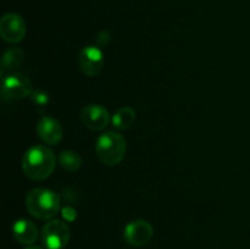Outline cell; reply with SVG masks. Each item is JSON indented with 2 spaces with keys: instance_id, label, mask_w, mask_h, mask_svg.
Instances as JSON below:
<instances>
[{
  "instance_id": "14",
  "label": "cell",
  "mask_w": 250,
  "mask_h": 249,
  "mask_svg": "<svg viewBox=\"0 0 250 249\" xmlns=\"http://www.w3.org/2000/svg\"><path fill=\"white\" fill-rule=\"evenodd\" d=\"M59 163L66 171L75 172L82 166V158L73 150H62L59 156Z\"/></svg>"
},
{
  "instance_id": "7",
  "label": "cell",
  "mask_w": 250,
  "mask_h": 249,
  "mask_svg": "<svg viewBox=\"0 0 250 249\" xmlns=\"http://www.w3.org/2000/svg\"><path fill=\"white\" fill-rule=\"evenodd\" d=\"M124 237L129 246L143 247L150 242L153 227L146 220H134L125 227Z\"/></svg>"
},
{
  "instance_id": "5",
  "label": "cell",
  "mask_w": 250,
  "mask_h": 249,
  "mask_svg": "<svg viewBox=\"0 0 250 249\" xmlns=\"http://www.w3.org/2000/svg\"><path fill=\"white\" fill-rule=\"evenodd\" d=\"M70 241V228L61 220H53L44 226L42 242L46 249H62Z\"/></svg>"
},
{
  "instance_id": "11",
  "label": "cell",
  "mask_w": 250,
  "mask_h": 249,
  "mask_svg": "<svg viewBox=\"0 0 250 249\" xmlns=\"http://www.w3.org/2000/svg\"><path fill=\"white\" fill-rule=\"evenodd\" d=\"M12 233L15 239L21 244H33L38 239V228L33 222L28 220H19L14 224Z\"/></svg>"
},
{
  "instance_id": "4",
  "label": "cell",
  "mask_w": 250,
  "mask_h": 249,
  "mask_svg": "<svg viewBox=\"0 0 250 249\" xmlns=\"http://www.w3.org/2000/svg\"><path fill=\"white\" fill-rule=\"evenodd\" d=\"M32 83L23 73H11L1 83V98L6 102L23 99L31 94Z\"/></svg>"
},
{
  "instance_id": "9",
  "label": "cell",
  "mask_w": 250,
  "mask_h": 249,
  "mask_svg": "<svg viewBox=\"0 0 250 249\" xmlns=\"http://www.w3.org/2000/svg\"><path fill=\"white\" fill-rule=\"evenodd\" d=\"M81 120L87 128L92 131H100V129H104L109 124L110 114L106 107L103 105L90 104L82 110Z\"/></svg>"
},
{
  "instance_id": "6",
  "label": "cell",
  "mask_w": 250,
  "mask_h": 249,
  "mask_svg": "<svg viewBox=\"0 0 250 249\" xmlns=\"http://www.w3.org/2000/svg\"><path fill=\"white\" fill-rule=\"evenodd\" d=\"M0 33L7 43H19L26 36V23L20 15L10 12L1 17Z\"/></svg>"
},
{
  "instance_id": "16",
  "label": "cell",
  "mask_w": 250,
  "mask_h": 249,
  "mask_svg": "<svg viewBox=\"0 0 250 249\" xmlns=\"http://www.w3.org/2000/svg\"><path fill=\"white\" fill-rule=\"evenodd\" d=\"M109 42H110V34L107 33V32L103 31V32H100V33H98L97 43L99 44L100 46L107 45V44H109Z\"/></svg>"
},
{
  "instance_id": "15",
  "label": "cell",
  "mask_w": 250,
  "mask_h": 249,
  "mask_svg": "<svg viewBox=\"0 0 250 249\" xmlns=\"http://www.w3.org/2000/svg\"><path fill=\"white\" fill-rule=\"evenodd\" d=\"M32 99H33V102L36 103L37 105H45L48 104L49 102L48 94L42 92V90H37V92H34L33 94H32Z\"/></svg>"
},
{
  "instance_id": "3",
  "label": "cell",
  "mask_w": 250,
  "mask_h": 249,
  "mask_svg": "<svg viewBox=\"0 0 250 249\" xmlns=\"http://www.w3.org/2000/svg\"><path fill=\"white\" fill-rule=\"evenodd\" d=\"M126 139L117 132L109 131L100 134L95 144V151L99 160L109 166L121 163L126 155Z\"/></svg>"
},
{
  "instance_id": "18",
  "label": "cell",
  "mask_w": 250,
  "mask_h": 249,
  "mask_svg": "<svg viewBox=\"0 0 250 249\" xmlns=\"http://www.w3.org/2000/svg\"><path fill=\"white\" fill-rule=\"evenodd\" d=\"M26 249H43V248H42V247H38V246H31Z\"/></svg>"
},
{
  "instance_id": "1",
  "label": "cell",
  "mask_w": 250,
  "mask_h": 249,
  "mask_svg": "<svg viewBox=\"0 0 250 249\" xmlns=\"http://www.w3.org/2000/svg\"><path fill=\"white\" fill-rule=\"evenodd\" d=\"M56 165V158L53 150L44 145L29 148L22 159V168L28 178L43 181L53 173Z\"/></svg>"
},
{
  "instance_id": "17",
  "label": "cell",
  "mask_w": 250,
  "mask_h": 249,
  "mask_svg": "<svg viewBox=\"0 0 250 249\" xmlns=\"http://www.w3.org/2000/svg\"><path fill=\"white\" fill-rule=\"evenodd\" d=\"M62 216L65 217L67 221H73V220L76 219V216H77V212H76L75 209H72V208H63L62 209Z\"/></svg>"
},
{
  "instance_id": "8",
  "label": "cell",
  "mask_w": 250,
  "mask_h": 249,
  "mask_svg": "<svg viewBox=\"0 0 250 249\" xmlns=\"http://www.w3.org/2000/svg\"><path fill=\"white\" fill-rule=\"evenodd\" d=\"M78 65L85 76L94 77L99 75L104 66V56L102 50L94 45L83 48L78 54Z\"/></svg>"
},
{
  "instance_id": "13",
  "label": "cell",
  "mask_w": 250,
  "mask_h": 249,
  "mask_svg": "<svg viewBox=\"0 0 250 249\" xmlns=\"http://www.w3.org/2000/svg\"><path fill=\"white\" fill-rule=\"evenodd\" d=\"M23 51L20 48H11L6 50V53L2 55L1 60L2 72L5 70H15V68L19 67L23 61Z\"/></svg>"
},
{
  "instance_id": "12",
  "label": "cell",
  "mask_w": 250,
  "mask_h": 249,
  "mask_svg": "<svg viewBox=\"0 0 250 249\" xmlns=\"http://www.w3.org/2000/svg\"><path fill=\"white\" fill-rule=\"evenodd\" d=\"M136 121V111L132 107H121L112 116V124L117 129H127Z\"/></svg>"
},
{
  "instance_id": "10",
  "label": "cell",
  "mask_w": 250,
  "mask_h": 249,
  "mask_svg": "<svg viewBox=\"0 0 250 249\" xmlns=\"http://www.w3.org/2000/svg\"><path fill=\"white\" fill-rule=\"evenodd\" d=\"M37 133L44 143L56 145L62 139V127L58 120L50 116H43L37 124Z\"/></svg>"
},
{
  "instance_id": "2",
  "label": "cell",
  "mask_w": 250,
  "mask_h": 249,
  "mask_svg": "<svg viewBox=\"0 0 250 249\" xmlns=\"http://www.w3.org/2000/svg\"><path fill=\"white\" fill-rule=\"evenodd\" d=\"M26 208L32 216L41 220H49L60 210V198L54 190L34 188L27 194Z\"/></svg>"
}]
</instances>
